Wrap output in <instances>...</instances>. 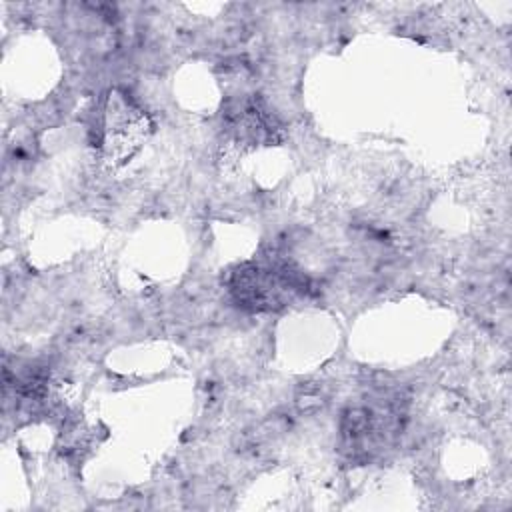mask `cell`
Instances as JSON below:
<instances>
[{
  "label": "cell",
  "instance_id": "1",
  "mask_svg": "<svg viewBox=\"0 0 512 512\" xmlns=\"http://www.w3.org/2000/svg\"><path fill=\"white\" fill-rule=\"evenodd\" d=\"M146 136V116L124 94H110L104 110V150L108 158L130 156Z\"/></svg>",
  "mask_w": 512,
  "mask_h": 512
}]
</instances>
